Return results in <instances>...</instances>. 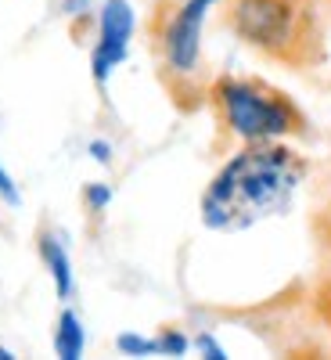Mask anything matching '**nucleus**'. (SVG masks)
<instances>
[{"instance_id": "nucleus-12", "label": "nucleus", "mask_w": 331, "mask_h": 360, "mask_svg": "<svg viewBox=\"0 0 331 360\" xmlns=\"http://www.w3.org/2000/svg\"><path fill=\"white\" fill-rule=\"evenodd\" d=\"M191 349H198L205 360H227V349L220 346L216 335H209V332H198V335L191 339Z\"/></svg>"}, {"instance_id": "nucleus-1", "label": "nucleus", "mask_w": 331, "mask_h": 360, "mask_svg": "<svg viewBox=\"0 0 331 360\" xmlns=\"http://www.w3.org/2000/svg\"><path fill=\"white\" fill-rule=\"evenodd\" d=\"M306 173V155L295 152L288 141L238 144V152L223 159L198 198L202 227L216 234H238L288 213Z\"/></svg>"}, {"instance_id": "nucleus-7", "label": "nucleus", "mask_w": 331, "mask_h": 360, "mask_svg": "<svg viewBox=\"0 0 331 360\" xmlns=\"http://www.w3.org/2000/svg\"><path fill=\"white\" fill-rule=\"evenodd\" d=\"M51 346H54V356L58 360H79L83 349H86V328H83L79 314L69 303L62 307V314H58V321H54Z\"/></svg>"}, {"instance_id": "nucleus-4", "label": "nucleus", "mask_w": 331, "mask_h": 360, "mask_svg": "<svg viewBox=\"0 0 331 360\" xmlns=\"http://www.w3.org/2000/svg\"><path fill=\"white\" fill-rule=\"evenodd\" d=\"M205 105L216 119L220 141L259 144V141H292L310 134V119L288 90L259 76L220 72L209 83Z\"/></svg>"}, {"instance_id": "nucleus-9", "label": "nucleus", "mask_w": 331, "mask_h": 360, "mask_svg": "<svg viewBox=\"0 0 331 360\" xmlns=\"http://www.w3.org/2000/svg\"><path fill=\"white\" fill-rule=\"evenodd\" d=\"M155 346H159V356H188L191 353V339L180 328H162L155 335Z\"/></svg>"}, {"instance_id": "nucleus-17", "label": "nucleus", "mask_w": 331, "mask_h": 360, "mask_svg": "<svg viewBox=\"0 0 331 360\" xmlns=\"http://www.w3.org/2000/svg\"><path fill=\"white\" fill-rule=\"evenodd\" d=\"M317 4H320V8H327V11H331V0H317Z\"/></svg>"}, {"instance_id": "nucleus-8", "label": "nucleus", "mask_w": 331, "mask_h": 360, "mask_svg": "<svg viewBox=\"0 0 331 360\" xmlns=\"http://www.w3.org/2000/svg\"><path fill=\"white\" fill-rule=\"evenodd\" d=\"M115 349L123 356H159L155 335H141V332H123L115 335Z\"/></svg>"}, {"instance_id": "nucleus-13", "label": "nucleus", "mask_w": 331, "mask_h": 360, "mask_svg": "<svg viewBox=\"0 0 331 360\" xmlns=\"http://www.w3.org/2000/svg\"><path fill=\"white\" fill-rule=\"evenodd\" d=\"M0 202L11 205V209H18V205H22V191H18L15 176L8 173V166H4V162H0Z\"/></svg>"}, {"instance_id": "nucleus-16", "label": "nucleus", "mask_w": 331, "mask_h": 360, "mask_svg": "<svg viewBox=\"0 0 331 360\" xmlns=\"http://www.w3.org/2000/svg\"><path fill=\"white\" fill-rule=\"evenodd\" d=\"M0 360H15V353H11L8 346H0Z\"/></svg>"}, {"instance_id": "nucleus-3", "label": "nucleus", "mask_w": 331, "mask_h": 360, "mask_svg": "<svg viewBox=\"0 0 331 360\" xmlns=\"http://www.w3.org/2000/svg\"><path fill=\"white\" fill-rule=\"evenodd\" d=\"M223 0H155L148 15V44H152L159 83L180 112H198L205 105L213 76L205 72L202 33L205 22Z\"/></svg>"}, {"instance_id": "nucleus-2", "label": "nucleus", "mask_w": 331, "mask_h": 360, "mask_svg": "<svg viewBox=\"0 0 331 360\" xmlns=\"http://www.w3.org/2000/svg\"><path fill=\"white\" fill-rule=\"evenodd\" d=\"M223 22L263 62L310 72L327 62L324 8L317 0H223Z\"/></svg>"}, {"instance_id": "nucleus-14", "label": "nucleus", "mask_w": 331, "mask_h": 360, "mask_svg": "<svg viewBox=\"0 0 331 360\" xmlns=\"http://www.w3.org/2000/svg\"><path fill=\"white\" fill-rule=\"evenodd\" d=\"M313 231H317V242H320V249L331 256V202L317 213V224H313Z\"/></svg>"}, {"instance_id": "nucleus-6", "label": "nucleus", "mask_w": 331, "mask_h": 360, "mask_svg": "<svg viewBox=\"0 0 331 360\" xmlns=\"http://www.w3.org/2000/svg\"><path fill=\"white\" fill-rule=\"evenodd\" d=\"M37 252H40V263L51 274L54 295L62 299V303H69V299L76 295V274H72V256H69V245L62 242V234L40 231L37 234Z\"/></svg>"}, {"instance_id": "nucleus-15", "label": "nucleus", "mask_w": 331, "mask_h": 360, "mask_svg": "<svg viewBox=\"0 0 331 360\" xmlns=\"http://www.w3.org/2000/svg\"><path fill=\"white\" fill-rule=\"evenodd\" d=\"M86 155L94 159V162H101V166H108V162H112V144H108L105 137H94V141L86 144Z\"/></svg>"}, {"instance_id": "nucleus-10", "label": "nucleus", "mask_w": 331, "mask_h": 360, "mask_svg": "<svg viewBox=\"0 0 331 360\" xmlns=\"http://www.w3.org/2000/svg\"><path fill=\"white\" fill-rule=\"evenodd\" d=\"M83 205L90 209V213H105V209L112 205V188L105 184V180H90V184L83 188Z\"/></svg>"}, {"instance_id": "nucleus-11", "label": "nucleus", "mask_w": 331, "mask_h": 360, "mask_svg": "<svg viewBox=\"0 0 331 360\" xmlns=\"http://www.w3.org/2000/svg\"><path fill=\"white\" fill-rule=\"evenodd\" d=\"M313 310H317V317L327 324V332H331V274H324L317 281V288H313Z\"/></svg>"}, {"instance_id": "nucleus-5", "label": "nucleus", "mask_w": 331, "mask_h": 360, "mask_svg": "<svg viewBox=\"0 0 331 360\" xmlns=\"http://www.w3.org/2000/svg\"><path fill=\"white\" fill-rule=\"evenodd\" d=\"M134 33H137V11L130 0H101L98 37L94 47H90V79H94L98 90H105L115 69L130 58Z\"/></svg>"}]
</instances>
